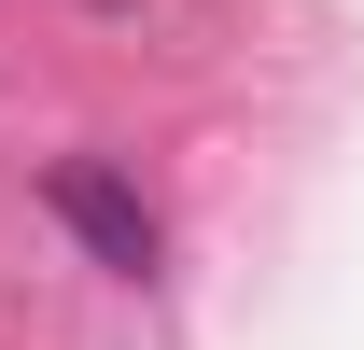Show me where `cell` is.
Instances as JSON below:
<instances>
[{"instance_id":"6da1fadb","label":"cell","mask_w":364,"mask_h":350,"mask_svg":"<svg viewBox=\"0 0 364 350\" xmlns=\"http://www.w3.org/2000/svg\"><path fill=\"white\" fill-rule=\"evenodd\" d=\"M43 211L70 224V238H85L98 266H127V280L154 266V211H140V196H127L112 169H43Z\"/></svg>"}]
</instances>
